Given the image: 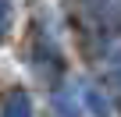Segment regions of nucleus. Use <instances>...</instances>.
<instances>
[{"label": "nucleus", "mask_w": 121, "mask_h": 117, "mask_svg": "<svg viewBox=\"0 0 121 117\" xmlns=\"http://www.w3.org/2000/svg\"><path fill=\"white\" fill-rule=\"evenodd\" d=\"M4 117H29V99H25V92H14V99H11L7 110H4Z\"/></svg>", "instance_id": "obj_1"}, {"label": "nucleus", "mask_w": 121, "mask_h": 117, "mask_svg": "<svg viewBox=\"0 0 121 117\" xmlns=\"http://www.w3.org/2000/svg\"><path fill=\"white\" fill-rule=\"evenodd\" d=\"M7 18H11L7 14V0H0V36H4V28H7Z\"/></svg>", "instance_id": "obj_2"}, {"label": "nucleus", "mask_w": 121, "mask_h": 117, "mask_svg": "<svg viewBox=\"0 0 121 117\" xmlns=\"http://www.w3.org/2000/svg\"><path fill=\"white\" fill-rule=\"evenodd\" d=\"M114 78L121 82V53H117V61H114Z\"/></svg>", "instance_id": "obj_3"}]
</instances>
